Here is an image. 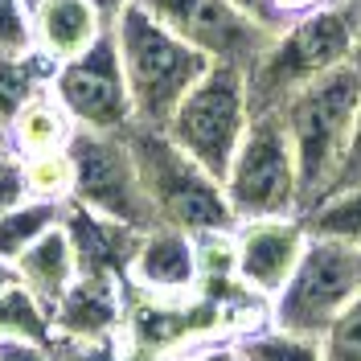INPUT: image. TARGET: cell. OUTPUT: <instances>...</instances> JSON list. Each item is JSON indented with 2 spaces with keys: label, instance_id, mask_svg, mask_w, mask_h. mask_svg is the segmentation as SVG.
Here are the masks:
<instances>
[{
  "label": "cell",
  "instance_id": "1",
  "mask_svg": "<svg viewBox=\"0 0 361 361\" xmlns=\"http://www.w3.org/2000/svg\"><path fill=\"white\" fill-rule=\"evenodd\" d=\"M361 107V70L353 62L329 70L324 78L295 90L279 107L283 132L292 140L295 173H300V214L320 202L341 173V160L349 148V132Z\"/></svg>",
  "mask_w": 361,
  "mask_h": 361
},
{
  "label": "cell",
  "instance_id": "2",
  "mask_svg": "<svg viewBox=\"0 0 361 361\" xmlns=\"http://www.w3.org/2000/svg\"><path fill=\"white\" fill-rule=\"evenodd\" d=\"M111 37L123 62L135 123L144 128H164L177 103L193 90V82L214 66L205 54L169 33L157 17H148L135 0H128L111 17Z\"/></svg>",
  "mask_w": 361,
  "mask_h": 361
},
{
  "label": "cell",
  "instance_id": "3",
  "mask_svg": "<svg viewBox=\"0 0 361 361\" xmlns=\"http://www.w3.org/2000/svg\"><path fill=\"white\" fill-rule=\"evenodd\" d=\"M353 29H357V13L345 4H324L308 17L275 29L267 49L247 70L250 111H279L295 90L324 78L329 70L345 66L353 58Z\"/></svg>",
  "mask_w": 361,
  "mask_h": 361
},
{
  "label": "cell",
  "instance_id": "4",
  "mask_svg": "<svg viewBox=\"0 0 361 361\" xmlns=\"http://www.w3.org/2000/svg\"><path fill=\"white\" fill-rule=\"evenodd\" d=\"M123 135H128L135 173H140V185H144V197L152 205L157 226H173V230H185L193 238L226 234L238 226L230 214L222 180L205 173L189 152H180L160 128L132 123Z\"/></svg>",
  "mask_w": 361,
  "mask_h": 361
},
{
  "label": "cell",
  "instance_id": "5",
  "mask_svg": "<svg viewBox=\"0 0 361 361\" xmlns=\"http://www.w3.org/2000/svg\"><path fill=\"white\" fill-rule=\"evenodd\" d=\"M250 119V94H247V70L238 66H214L193 82V90L177 103V111L169 115V123L160 132L177 144L180 152L202 164L205 173L222 180L230 160L238 152Z\"/></svg>",
  "mask_w": 361,
  "mask_h": 361
},
{
  "label": "cell",
  "instance_id": "6",
  "mask_svg": "<svg viewBox=\"0 0 361 361\" xmlns=\"http://www.w3.org/2000/svg\"><path fill=\"white\" fill-rule=\"evenodd\" d=\"M361 292V247L308 238L292 279L267 300V324L295 337H324L349 300Z\"/></svg>",
  "mask_w": 361,
  "mask_h": 361
},
{
  "label": "cell",
  "instance_id": "7",
  "mask_svg": "<svg viewBox=\"0 0 361 361\" xmlns=\"http://www.w3.org/2000/svg\"><path fill=\"white\" fill-rule=\"evenodd\" d=\"M222 189L234 222L300 214V173H295L292 140L275 111L250 119L247 135L222 177Z\"/></svg>",
  "mask_w": 361,
  "mask_h": 361
},
{
  "label": "cell",
  "instance_id": "8",
  "mask_svg": "<svg viewBox=\"0 0 361 361\" xmlns=\"http://www.w3.org/2000/svg\"><path fill=\"white\" fill-rule=\"evenodd\" d=\"M66 152H70V164H74V193H70L74 205H82L90 214H103V218H111L119 226H132L140 234L157 226L123 132L74 128Z\"/></svg>",
  "mask_w": 361,
  "mask_h": 361
},
{
  "label": "cell",
  "instance_id": "9",
  "mask_svg": "<svg viewBox=\"0 0 361 361\" xmlns=\"http://www.w3.org/2000/svg\"><path fill=\"white\" fill-rule=\"evenodd\" d=\"M49 94L66 107L74 128L128 132L135 123L132 94H128V78H123V62H119L111 29L90 45L87 54H78V58H70L54 70Z\"/></svg>",
  "mask_w": 361,
  "mask_h": 361
},
{
  "label": "cell",
  "instance_id": "10",
  "mask_svg": "<svg viewBox=\"0 0 361 361\" xmlns=\"http://www.w3.org/2000/svg\"><path fill=\"white\" fill-rule=\"evenodd\" d=\"M148 17H157L169 33L193 45L209 62L250 70L255 58L267 49L271 29L238 13L230 0H135Z\"/></svg>",
  "mask_w": 361,
  "mask_h": 361
},
{
  "label": "cell",
  "instance_id": "11",
  "mask_svg": "<svg viewBox=\"0 0 361 361\" xmlns=\"http://www.w3.org/2000/svg\"><path fill=\"white\" fill-rule=\"evenodd\" d=\"M304 247H308V230L300 222V214L238 222L234 226V275L250 295L271 300L300 267Z\"/></svg>",
  "mask_w": 361,
  "mask_h": 361
},
{
  "label": "cell",
  "instance_id": "12",
  "mask_svg": "<svg viewBox=\"0 0 361 361\" xmlns=\"http://www.w3.org/2000/svg\"><path fill=\"white\" fill-rule=\"evenodd\" d=\"M197 283H202V267H197L193 234L173 226H152L135 238L128 288L157 300H185V295H197Z\"/></svg>",
  "mask_w": 361,
  "mask_h": 361
},
{
  "label": "cell",
  "instance_id": "13",
  "mask_svg": "<svg viewBox=\"0 0 361 361\" xmlns=\"http://www.w3.org/2000/svg\"><path fill=\"white\" fill-rule=\"evenodd\" d=\"M54 341H111L123 337L128 283L107 275H78L54 304Z\"/></svg>",
  "mask_w": 361,
  "mask_h": 361
},
{
  "label": "cell",
  "instance_id": "14",
  "mask_svg": "<svg viewBox=\"0 0 361 361\" xmlns=\"http://www.w3.org/2000/svg\"><path fill=\"white\" fill-rule=\"evenodd\" d=\"M62 230L70 238L78 275H107V279H123L128 283V263H132L140 230L119 226L111 218H103V214H90V209H82L74 202L62 214Z\"/></svg>",
  "mask_w": 361,
  "mask_h": 361
},
{
  "label": "cell",
  "instance_id": "15",
  "mask_svg": "<svg viewBox=\"0 0 361 361\" xmlns=\"http://www.w3.org/2000/svg\"><path fill=\"white\" fill-rule=\"evenodd\" d=\"M111 25L94 0H33V49L54 66L87 54Z\"/></svg>",
  "mask_w": 361,
  "mask_h": 361
},
{
  "label": "cell",
  "instance_id": "16",
  "mask_svg": "<svg viewBox=\"0 0 361 361\" xmlns=\"http://www.w3.org/2000/svg\"><path fill=\"white\" fill-rule=\"evenodd\" d=\"M13 275H17L21 288H29V292L54 312V304H58V300L66 295V288L78 279V263H74L66 230L54 226L49 234H42V238L13 263Z\"/></svg>",
  "mask_w": 361,
  "mask_h": 361
},
{
  "label": "cell",
  "instance_id": "17",
  "mask_svg": "<svg viewBox=\"0 0 361 361\" xmlns=\"http://www.w3.org/2000/svg\"><path fill=\"white\" fill-rule=\"evenodd\" d=\"M74 135V119L66 115V107L42 90L33 103H25L21 115L4 128V148L13 157H37V152H62Z\"/></svg>",
  "mask_w": 361,
  "mask_h": 361
},
{
  "label": "cell",
  "instance_id": "18",
  "mask_svg": "<svg viewBox=\"0 0 361 361\" xmlns=\"http://www.w3.org/2000/svg\"><path fill=\"white\" fill-rule=\"evenodd\" d=\"M54 62L29 49V54H0V132L21 115L25 103H33L54 82Z\"/></svg>",
  "mask_w": 361,
  "mask_h": 361
},
{
  "label": "cell",
  "instance_id": "19",
  "mask_svg": "<svg viewBox=\"0 0 361 361\" xmlns=\"http://www.w3.org/2000/svg\"><path fill=\"white\" fill-rule=\"evenodd\" d=\"M300 222L308 230V238H329L345 247H361V185L353 189H333L320 202H312Z\"/></svg>",
  "mask_w": 361,
  "mask_h": 361
},
{
  "label": "cell",
  "instance_id": "20",
  "mask_svg": "<svg viewBox=\"0 0 361 361\" xmlns=\"http://www.w3.org/2000/svg\"><path fill=\"white\" fill-rule=\"evenodd\" d=\"M62 214H66V205L37 202V197H25L13 209H4L0 214V259L17 263L42 234H49L54 226H62Z\"/></svg>",
  "mask_w": 361,
  "mask_h": 361
},
{
  "label": "cell",
  "instance_id": "21",
  "mask_svg": "<svg viewBox=\"0 0 361 361\" xmlns=\"http://www.w3.org/2000/svg\"><path fill=\"white\" fill-rule=\"evenodd\" d=\"M0 341H33L54 345V316L37 295L21 288L17 279L0 288Z\"/></svg>",
  "mask_w": 361,
  "mask_h": 361
},
{
  "label": "cell",
  "instance_id": "22",
  "mask_svg": "<svg viewBox=\"0 0 361 361\" xmlns=\"http://www.w3.org/2000/svg\"><path fill=\"white\" fill-rule=\"evenodd\" d=\"M238 361H320V341L316 337H295L279 329H250L234 341Z\"/></svg>",
  "mask_w": 361,
  "mask_h": 361
},
{
  "label": "cell",
  "instance_id": "23",
  "mask_svg": "<svg viewBox=\"0 0 361 361\" xmlns=\"http://www.w3.org/2000/svg\"><path fill=\"white\" fill-rule=\"evenodd\" d=\"M21 177H25V193L37 202H58L70 205L74 193V164L70 152H37V157H21Z\"/></svg>",
  "mask_w": 361,
  "mask_h": 361
},
{
  "label": "cell",
  "instance_id": "24",
  "mask_svg": "<svg viewBox=\"0 0 361 361\" xmlns=\"http://www.w3.org/2000/svg\"><path fill=\"white\" fill-rule=\"evenodd\" d=\"M320 361H361V292L324 329V337H320Z\"/></svg>",
  "mask_w": 361,
  "mask_h": 361
},
{
  "label": "cell",
  "instance_id": "25",
  "mask_svg": "<svg viewBox=\"0 0 361 361\" xmlns=\"http://www.w3.org/2000/svg\"><path fill=\"white\" fill-rule=\"evenodd\" d=\"M33 49V0H0V54Z\"/></svg>",
  "mask_w": 361,
  "mask_h": 361
},
{
  "label": "cell",
  "instance_id": "26",
  "mask_svg": "<svg viewBox=\"0 0 361 361\" xmlns=\"http://www.w3.org/2000/svg\"><path fill=\"white\" fill-rule=\"evenodd\" d=\"M361 185V107H357V119H353V132H349V148H345V160H341V173L333 180V189H353ZM329 189V193H333Z\"/></svg>",
  "mask_w": 361,
  "mask_h": 361
},
{
  "label": "cell",
  "instance_id": "27",
  "mask_svg": "<svg viewBox=\"0 0 361 361\" xmlns=\"http://www.w3.org/2000/svg\"><path fill=\"white\" fill-rule=\"evenodd\" d=\"M29 193H25V177H21V160L8 157L0 160V214L4 209H13L17 202H25Z\"/></svg>",
  "mask_w": 361,
  "mask_h": 361
},
{
  "label": "cell",
  "instance_id": "28",
  "mask_svg": "<svg viewBox=\"0 0 361 361\" xmlns=\"http://www.w3.org/2000/svg\"><path fill=\"white\" fill-rule=\"evenodd\" d=\"M324 4H333V0H271V17H275V29H283V25L300 21V17H308V13L324 8Z\"/></svg>",
  "mask_w": 361,
  "mask_h": 361
},
{
  "label": "cell",
  "instance_id": "29",
  "mask_svg": "<svg viewBox=\"0 0 361 361\" xmlns=\"http://www.w3.org/2000/svg\"><path fill=\"white\" fill-rule=\"evenodd\" d=\"M0 361H58L54 345H33V341H0Z\"/></svg>",
  "mask_w": 361,
  "mask_h": 361
},
{
  "label": "cell",
  "instance_id": "30",
  "mask_svg": "<svg viewBox=\"0 0 361 361\" xmlns=\"http://www.w3.org/2000/svg\"><path fill=\"white\" fill-rule=\"evenodd\" d=\"M238 13H247L250 21H259L263 29H271L275 33V17H271V0H230Z\"/></svg>",
  "mask_w": 361,
  "mask_h": 361
},
{
  "label": "cell",
  "instance_id": "31",
  "mask_svg": "<svg viewBox=\"0 0 361 361\" xmlns=\"http://www.w3.org/2000/svg\"><path fill=\"white\" fill-rule=\"evenodd\" d=\"M94 4L103 8V17H107V25H111V17L119 13V8H123V4H128V0H94Z\"/></svg>",
  "mask_w": 361,
  "mask_h": 361
},
{
  "label": "cell",
  "instance_id": "32",
  "mask_svg": "<svg viewBox=\"0 0 361 361\" xmlns=\"http://www.w3.org/2000/svg\"><path fill=\"white\" fill-rule=\"evenodd\" d=\"M349 62L361 70V13H357V29H353V58H349Z\"/></svg>",
  "mask_w": 361,
  "mask_h": 361
},
{
  "label": "cell",
  "instance_id": "33",
  "mask_svg": "<svg viewBox=\"0 0 361 361\" xmlns=\"http://www.w3.org/2000/svg\"><path fill=\"white\" fill-rule=\"evenodd\" d=\"M13 279H17V275H13V263H4V259H0V288H8Z\"/></svg>",
  "mask_w": 361,
  "mask_h": 361
},
{
  "label": "cell",
  "instance_id": "34",
  "mask_svg": "<svg viewBox=\"0 0 361 361\" xmlns=\"http://www.w3.org/2000/svg\"><path fill=\"white\" fill-rule=\"evenodd\" d=\"M345 8H353V13H361V0H345Z\"/></svg>",
  "mask_w": 361,
  "mask_h": 361
},
{
  "label": "cell",
  "instance_id": "35",
  "mask_svg": "<svg viewBox=\"0 0 361 361\" xmlns=\"http://www.w3.org/2000/svg\"><path fill=\"white\" fill-rule=\"evenodd\" d=\"M8 157H13V152H8V148H4V144H0V160H8Z\"/></svg>",
  "mask_w": 361,
  "mask_h": 361
},
{
  "label": "cell",
  "instance_id": "36",
  "mask_svg": "<svg viewBox=\"0 0 361 361\" xmlns=\"http://www.w3.org/2000/svg\"><path fill=\"white\" fill-rule=\"evenodd\" d=\"M160 361H189V357H160Z\"/></svg>",
  "mask_w": 361,
  "mask_h": 361
},
{
  "label": "cell",
  "instance_id": "37",
  "mask_svg": "<svg viewBox=\"0 0 361 361\" xmlns=\"http://www.w3.org/2000/svg\"><path fill=\"white\" fill-rule=\"evenodd\" d=\"M333 4H345V0H333Z\"/></svg>",
  "mask_w": 361,
  "mask_h": 361
},
{
  "label": "cell",
  "instance_id": "38",
  "mask_svg": "<svg viewBox=\"0 0 361 361\" xmlns=\"http://www.w3.org/2000/svg\"><path fill=\"white\" fill-rule=\"evenodd\" d=\"M0 144H4V132H0Z\"/></svg>",
  "mask_w": 361,
  "mask_h": 361
}]
</instances>
